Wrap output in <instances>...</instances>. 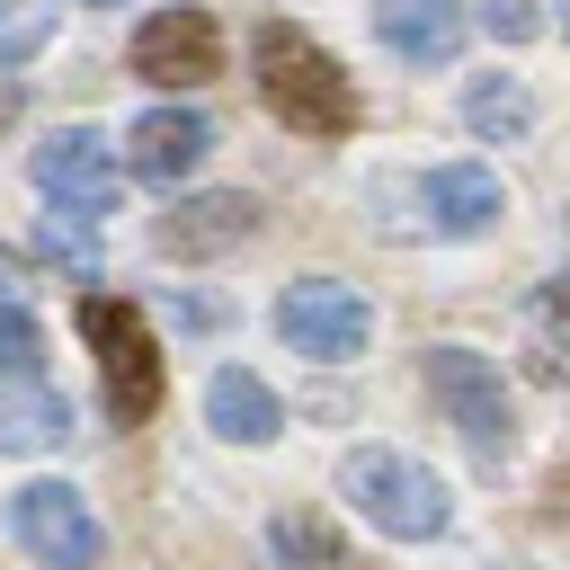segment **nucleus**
Returning a JSON list of instances; mask_svg holds the SVG:
<instances>
[{"label":"nucleus","mask_w":570,"mask_h":570,"mask_svg":"<svg viewBox=\"0 0 570 570\" xmlns=\"http://www.w3.org/2000/svg\"><path fill=\"white\" fill-rule=\"evenodd\" d=\"M249 71H258V98H267L294 134H321V142L356 134V80H347L303 27L267 18V27L249 36Z\"/></svg>","instance_id":"f257e3e1"},{"label":"nucleus","mask_w":570,"mask_h":570,"mask_svg":"<svg viewBox=\"0 0 570 570\" xmlns=\"http://www.w3.org/2000/svg\"><path fill=\"white\" fill-rule=\"evenodd\" d=\"M338 481H347L356 517H365L374 534H392V543H428V534H445V525H454V499H445V481H436L419 454L356 445V454L338 463Z\"/></svg>","instance_id":"f03ea898"},{"label":"nucleus","mask_w":570,"mask_h":570,"mask_svg":"<svg viewBox=\"0 0 570 570\" xmlns=\"http://www.w3.org/2000/svg\"><path fill=\"white\" fill-rule=\"evenodd\" d=\"M80 330H89V347H98L107 419H116V428H142V419L160 410V338L142 330V303L89 294V303H80Z\"/></svg>","instance_id":"7ed1b4c3"},{"label":"nucleus","mask_w":570,"mask_h":570,"mask_svg":"<svg viewBox=\"0 0 570 570\" xmlns=\"http://www.w3.org/2000/svg\"><path fill=\"white\" fill-rule=\"evenodd\" d=\"M428 401L463 428V445H472L481 463H499V454L517 445V410H508V383H499L490 356H472V347H428Z\"/></svg>","instance_id":"20e7f679"},{"label":"nucleus","mask_w":570,"mask_h":570,"mask_svg":"<svg viewBox=\"0 0 570 570\" xmlns=\"http://www.w3.org/2000/svg\"><path fill=\"white\" fill-rule=\"evenodd\" d=\"M276 338H285L294 356H312V365H347V356L374 338V312H365L356 285H338V276H303V285L276 294Z\"/></svg>","instance_id":"39448f33"},{"label":"nucleus","mask_w":570,"mask_h":570,"mask_svg":"<svg viewBox=\"0 0 570 570\" xmlns=\"http://www.w3.org/2000/svg\"><path fill=\"white\" fill-rule=\"evenodd\" d=\"M9 534L45 561V570H89L98 561V517H89V499L71 490V481H27L18 499H9Z\"/></svg>","instance_id":"423d86ee"},{"label":"nucleus","mask_w":570,"mask_h":570,"mask_svg":"<svg viewBox=\"0 0 570 570\" xmlns=\"http://www.w3.org/2000/svg\"><path fill=\"white\" fill-rule=\"evenodd\" d=\"M134 71L160 80V89H205V80L223 71V27H214L205 9H160V18H142V36H134Z\"/></svg>","instance_id":"0eeeda50"},{"label":"nucleus","mask_w":570,"mask_h":570,"mask_svg":"<svg viewBox=\"0 0 570 570\" xmlns=\"http://www.w3.org/2000/svg\"><path fill=\"white\" fill-rule=\"evenodd\" d=\"M27 169H36V187H45L53 205H71L80 223H107V214H116V160H107V134L71 125V134L36 142Z\"/></svg>","instance_id":"6e6552de"},{"label":"nucleus","mask_w":570,"mask_h":570,"mask_svg":"<svg viewBox=\"0 0 570 570\" xmlns=\"http://www.w3.org/2000/svg\"><path fill=\"white\" fill-rule=\"evenodd\" d=\"M249 232H258V205H249V196H178L151 240H160L169 258H214V249H240Z\"/></svg>","instance_id":"1a4fd4ad"},{"label":"nucleus","mask_w":570,"mask_h":570,"mask_svg":"<svg viewBox=\"0 0 570 570\" xmlns=\"http://www.w3.org/2000/svg\"><path fill=\"white\" fill-rule=\"evenodd\" d=\"M374 36L401 62H454L463 53V0H374Z\"/></svg>","instance_id":"9d476101"},{"label":"nucleus","mask_w":570,"mask_h":570,"mask_svg":"<svg viewBox=\"0 0 570 570\" xmlns=\"http://www.w3.org/2000/svg\"><path fill=\"white\" fill-rule=\"evenodd\" d=\"M419 205H428V223H436L445 240H472V232H490V223L508 214V196H499V178H490L481 160H454V169H428V187H419Z\"/></svg>","instance_id":"9b49d317"},{"label":"nucleus","mask_w":570,"mask_h":570,"mask_svg":"<svg viewBox=\"0 0 570 570\" xmlns=\"http://www.w3.org/2000/svg\"><path fill=\"white\" fill-rule=\"evenodd\" d=\"M205 428L232 436V445H267V436L285 428V401H276L249 365H214V383H205Z\"/></svg>","instance_id":"f8f14e48"},{"label":"nucleus","mask_w":570,"mask_h":570,"mask_svg":"<svg viewBox=\"0 0 570 570\" xmlns=\"http://www.w3.org/2000/svg\"><path fill=\"white\" fill-rule=\"evenodd\" d=\"M205 151H214V125L196 107H160L134 125V178H187Z\"/></svg>","instance_id":"ddd939ff"},{"label":"nucleus","mask_w":570,"mask_h":570,"mask_svg":"<svg viewBox=\"0 0 570 570\" xmlns=\"http://www.w3.org/2000/svg\"><path fill=\"white\" fill-rule=\"evenodd\" d=\"M463 125H472L481 142H517V134H534V98H525V80L481 71V80L463 89Z\"/></svg>","instance_id":"4468645a"},{"label":"nucleus","mask_w":570,"mask_h":570,"mask_svg":"<svg viewBox=\"0 0 570 570\" xmlns=\"http://www.w3.org/2000/svg\"><path fill=\"white\" fill-rule=\"evenodd\" d=\"M71 436V410L53 401V392H0V454H45V445H62Z\"/></svg>","instance_id":"2eb2a0df"},{"label":"nucleus","mask_w":570,"mask_h":570,"mask_svg":"<svg viewBox=\"0 0 570 570\" xmlns=\"http://www.w3.org/2000/svg\"><path fill=\"white\" fill-rule=\"evenodd\" d=\"M53 45V0H0V71Z\"/></svg>","instance_id":"dca6fc26"},{"label":"nucleus","mask_w":570,"mask_h":570,"mask_svg":"<svg viewBox=\"0 0 570 570\" xmlns=\"http://www.w3.org/2000/svg\"><path fill=\"white\" fill-rule=\"evenodd\" d=\"M36 365H45V330H36L18 303H0V374H9V383H27Z\"/></svg>","instance_id":"f3484780"},{"label":"nucleus","mask_w":570,"mask_h":570,"mask_svg":"<svg viewBox=\"0 0 570 570\" xmlns=\"http://www.w3.org/2000/svg\"><path fill=\"white\" fill-rule=\"evenodd\" d=\"M481 27H490L499 45H525V36L543 27V9H534V0H481Z\"/></svg>","instance_id":"a211bd4d"},{"label":"nucleus","mask_w":570,"mask_h":570,"mask_svg":"<svg viewBox=\"0 0 570 570\" xmlns=\"http://www.w3.org/2000/svg\"><path fill=\"white\" fill-rule=\"evenodd\" d=\"M543 330H552V374H570V276L543 285Z\"/></svg>","instance_id":"6ab92c4d"},{"label":"nucleus","mask_w":570,"mask_h":570,"mask_svg":"<svg viewBox=\"0 0 570 570\" xmlns=\"http://www.w3.org/2000/svg\"><path fill=\"white\" fill-rule=\"evenodd\" d=\"M18 294H27V258H18V249H0V303H18Z\"/></svg>","instance_id":"aec40b11"},{"label":"nucleus","mask_w":570,"mask_h":570,"mask_svg":"<svg viewBox=\"0 0 570 570\" xmlns=\"http://www.w3.org/2000/svg\"><path fill=\"white\" fill-rule=\"evenodd\" d=\"M0 125H18V80H0Z\"/></svg>","instance_id":"412c9836"},{"label":"nucleus","mask_w":570,"mask_h":570,"mask_svg":"<svg viewBox=\"0 0 570 570\" xmlns=\"http://www.w3.org/2000/svg\"><path fill=\"white\" fill-rule=\"evenodd\" d=\"M561 499H570V472H561Z\"/></svg>","instance_id":"4be33fe9"},{"label":"nucleus","mask_w":570,"mask_h":570,"mask_svg":"<svg viewBox=\"0 0 570 570\" xmlns=\"http://www.w3.org/2000/svg\"><path fill=\"white\" fill-rule=\"evenodd\" d=\"M499 570H517V561H499Z\"/></svg>","instance_id":"5701e85b"},{"label":"nucleus","mask_w":570,"mask_h":570,"mask_svg":"<svg viewBox=\"0 0 570 570\" xmlns=\"http://www.w3.org/2000/svg\"><path fill=\"white\" fill-rule=\"evenodd\" d=\"M98 9H107V0H98Z\"/></svg>","instance_id":"b1692460"},{"label":"nucleus","mask_w":570,"mask_h":570,"mask_svg":"<svg viewBox=\"0 0 570 570\" xmlns=\"http://www.w3.org/2000/svg\"><path fill=\"white\" fill-rule=\"evenodd\" d=\"M561 18H570V9H561Z\"/></svg>","instance_id":"393cba45"}]
</instances>
